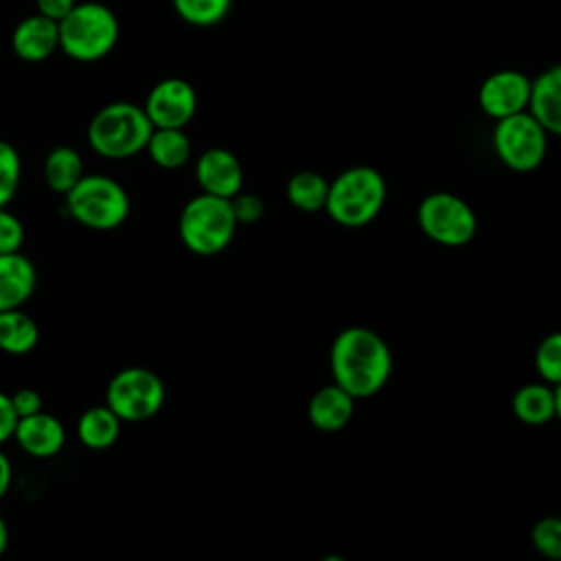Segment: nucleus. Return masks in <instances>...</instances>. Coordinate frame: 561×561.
Wrapping results in <instances>:
<instances>
[{
    "label": "nucleus",
    "mask_w": 561,
    "mask_h": 561,
    "mask_svg": "<svg viewBox=\"0 0 561 561\" xmlns=\"http://www.w3.org/2000/svg\"><path fill=\"white\" fill-rule=\"evenodd\" d=\"M331 377L355 401L377 394L390 373L392 353L386 340L366 327L342 329L331 344Z\"/></svg>",
    "instance_id": "1"
},
{
    "label": "nucleus",
    "mask_w": 561,
    "mask_h": 561,
    "mask_svg": "<svg viewBox=\"0 0 561 561\" xmlns=\"http://www.w3.org/2000/svg\"><path fill=\"white\" fill-rule=\"evenodd\" d=\"M59 50L79 61L94 64L107 57L121 37L116 13L96 0L77 2L59 22Z\"/></svg>",
    "instance_id": "2"
},
{
    "label": "nucleus",
    "mask_w": 561,
    "mask_h": 561,
    "mask_svg": "<svg viewBox=\"0 0 561 561\" xmlns=\"http://www.w3.org/2000/svg\"><path fill=\"white\" fill-rule=\"evenodd\" d=\"M153 131L142 105L114 101L103 105L88 123V145L105 160H127L145 151Z\"/></svg>",
    "instance_id": "3"
},
{
    "label": "nucleus",
    "mask_w": 561,
    "mask_h": 561,
    "mask_svg": "<svg viewBox=\"0 0 561 561\" xmlns=\"http://www.w3.org/2000/svg\"><path fill=\"white\" fill-rule=\"evenodd\" d=\"M383 202V175L375 167L355 164L329 182L324 210L335 224L344 228H362L381 213Z\"/></svg>",
    "instance_id": "4"
},
{
    "label": "nucleus",
    "mask_w": 561,
    "mask_h": 561,
    "mask_svg": "<svg viewBox=\"0 0 561 561\" xmlns=\"http://www.w3.org/2000/svg\"><path fill=\"white\" fill-rule=\"evenodd\" d=\"M66 210L79 226L107 232L123 226L131 202L121 182L103 173H85L66 195Z\"/></svg>",
    "instance_id": "5"
},
{
    "label": "nucleus",
    "mask_w": 561,
    "mask_h": 561,
    "mask_svg": "<svg viewBox=\"0 0 561 561\" xmlns=\"http://www.w3.org/2000/svg\"><path fill=\"white\" fill-rule=\"evenodd\" d=\"M237 226L230 199L199 193L180 210L178 234L188 252L215 256L230 245Z\"/></svg>",
    "instance_id": "6"
},
{
    "label": "nucleus",
    "mask_w": 561,
    "mask_h": 561,
    "mask_svg": "<svg viewBox=\"0 0 561 561\" xmlns=\"http://www.w3.org/2000/svg\"><path fill=\"white\" fill-rule=\"evenodd\" d=\"M167 399L164 381L145 366H127L118 370L105 388V405L123 423H140L153 419Z\"/></svg>",
    "instance_id": "7"
},
{
    "label": "nucleus",
    "mask_w": 561,
    "mask_h": 561,
    "mask_svg": "<svg viewBox=\"0 0 561 561\" xmlns=\"http://www.w3.org/2000/svg\"><path fill=\"white\" fill-rule=\"evenodd\" d=\"M548 131L526 110L495 121L491 142L500 162L515 173L535 171L548 153Z\"/></svg>",
    "instance_id": "8"
},
{
    "label": "nucleus",
    "mask_w": 561,
    "mask_h": 561,
    "mask_svg": "<svg viewBox=\"0 0 561 561\" xmlns=\"http://www.w3.org/2000/svg\"><path fill=\"white\" fill-rule=\"evenodd\" d=\"M416 224L421 232L440 245L460 248L476 237L478 217L456 193L434 191L419 202Z\"/></svg>",
    "instance_id": "9"
},
{
    "label": "nucleus",
    "mask_w": 561,
    "mask_h": 561,
    "mask_svg": "<svg viewBox=\"0 0 561 561\" xmlns=\"http://www.w3.org/2000/svg\"><path fill=\"white\" fill-rule=\"evenodd\" d=\"M142 110L153 127L184 129L197 112V92L186 79L167 77L149 88Z\"/></svg>",
    "instance_id": "10"
},
{
    "label": "nucleus",
    "mask_w": 561,
    "mask_h": 561,
    "mask_svg": "<svg viewBox=\"0 0 561 561\" xmlns=\"http://www.w3.org/2000/svg\"><path fill=\"white\" fill-rule=\"evenodd\" d=\"M530 81L533 79L513 68L491 72L478 90L480 110L493 121L526 112L530 103Z\"/></svg>",
    "instance_id": "11"
},
{
    "label": "nucleus",
    "mask_w": 561,
    "mask_h": 561,
    "mask_svg": "<svg viewBox=\"0 0 561 561\" xmlns=\"http://www.w3.org/2000/svg\"><path fill=\"white\" fill-rule=\"evenodd\" d=\"M195 180L202 193L232 199L243 188V167L232 151L210 147L195 160Z\"/></svg>",
    "instance_id": "12"
},
{
    "label": "nucleus",
    "mask_w": 561,
    "mask_h": 561,
    "mask_svg": "<svg viewBox=\"0 0 561 561\" xmlns=\"http://www.w3.org/2000/svg\"><path fill=\"white\" fill-rule=\"evenodd\" d=\"M13 438L24 454L33 458H53L66 445V427L57 416L39 410L31 416L18 419Z\"/></svg>",
    "instance_id": "13"
},
{
    "label": "nucleus",
    "mask_w": 561,
    "mask_h": 561,
    "mask_svg": "<svg viewBox=\"0 0 561 561\" xmlns=\"http://www.w3.org/2000/svg\"><path fill=\"white\" fill-rule=\"evenodd\" d=\"M11 50L26 64L46 61L59 50V26L57 22L33 13L22 18L11 33Z\"/></svg>",
    "instance_id": "14"
},
{
    "label": "nucleus",
    "mask_w": 561,
    "mask_h": 561,
    "mask_svg": "<svg viewBox=\"0 0 561 561\" xmlns=\"http://www.w3.org/2000/svg\"><path fill=\"white\" fill-rule=\"evenodd\" d=\"M35 285L37 270L26 254H0V311L20 309L33 296Z\"/></svg>",
    "instance_id": "15"
},
{
    "label": "nucleus",
    "mask_w": 561,
    "mask_h": 561,
    "mask_svg": "<svg viewBox=\"0 0 561 561\" xmlns=\"http://www.w3.org/2000/svg\"><path fill=\"white\" fill-rule=\"evenodd\" d=\"M528 112L552 136H561V64L548 66L530 81Z\"/></svg>",
    "instance_id": "16"
},
{
    "label": "nucleus",
    "mask_w": 561,
    "mask_h": 561,
    "mask_svg": "<svg viewBox=\"0 0 561 561\" xmlns=\"http://www.w3.org/2000/svg\"><path fill=\"white\" fill-rule=\"evenodd\" d=\"M355 410V399L340 388L337 383H329L318 388L309 403H307V416L311 425L320 432H337L346 427Z\"/></svg>",
    "instance_id": "17"
},
{
    "label": "nucleus",
    "mask_w": 561,
    "mask_h": 561,
    "mask_svg": "<svg viewBox=\"0 0 561 561\" xmlns=\"http://www.w3.org/2000/svg\"><path fill=\"white\" fill-rule=\"evenodd\" d=\"M145 151L156 167L164 171H175L191 160L193 142L184 129L153 127Z\"/></svg>",
    "instance_id": "18"
},
{
    "label": "nucleus",
    "mask_w": 561,
    "mask_h": 561,
    "mask_svg": "<svg viewBox=\"0 0 561 561\" xmlns=\"http://www.w3.org/2000/svg\"><path fill=\"white\" fill-rule=\"evenodd\" d=\"M121 425L123 421L105 403L92 405L83 410L77 421V438L83 447L92 451H103L118 440Z\"/></svg>",
    "instance_id": "19"
},
{
    "label": "nucleus",
    "mask_w": 561,
    "mask_h": 561,
    "mask_svg": "<svg viewBox=\"0 0 561 561\" xmlns=\"http://www.w3.org/2000/svg\"><path fill=\"white\" fill-rule=\"evenodd\" d=\"M42 175L46 186L53 193L66 195L85 175L83 158L75 147H68V145L53 147L44 158Z\"/></svg>",
    "instance_id": "20"
},
{
    "label": "nucleus",
    "mask_w": 561,
    "mask_h": 561,
    "mask_svg": "<svg viewBox=\"0 0 561 561\" xmlns=\"http://www.w3.org/2000/svg\"><path fill=\"white\" fill-rule=\"evenodd\" d=\"M511 410L526 425H543L554 419V388L546 381L526 383L513 392Z\"/></svg>",
    "instance_id": "21"
},
{
    "label": "nucleus",
    "mask_w": 561,
    "mask_h": 561,
    "mask_svg": "<svg viewBox=\"0 0 561 561\" xmlns=\"http://www.w3.org/2000/svg\"><path fill=\"white\" fill-rule=\"evenodd\" d=\"M39 342L37 322L22 309L0 311V351L7 355H26Z\"/></svg>",
    "instance_id": "22"
},
{
    "label": "nucleus",
    "mask_w": 561,
    "mask_h": 561,
    "mask_svg": "<svg viewBox=\"0 0 561 561\" xmlns=\"http://www.w3.org/2000/svg\"><path fill=\"white\" fill-rule=\"evenodd\" d=\"M329 193V180L316 171H298L289 178L285 186V195L289 204L302 213L324 210Z\"/></svg>",
    "instance_id": "23"
},
{
    "label": "nucleus",
    "mask_w": 561,
    "mask_h": 561,
    "mask_svg": "<svg viewBox=\"0 0 561 561\" xmlns=\"http://www.w3.org/2000/svg\"><path fill=\"white\" fill-rule=\"evenodd\" d=\"M171 4L182 22L208 28L228 18L232 0H171Z\"/></svg>",
    "instance_id": "24"
},
{
    "label": "nucleus",
    "mask_w": 561,
    "mask_h": 561,
    "mask_svg": "<svg viewBox=\"0 0 561 561\" xmlns=\"http://www.w3.org/2000/svg\"><path fill=\"white\" fill-rule=\"evenodd\" d=\"M20 180H22V158L9 140L0 138V208H7L13 202L20 188Z\"/></svg>",
    "instance_id": "25"
},
{
    "label": "nucleus",
    "mask_w": 561,
    "mask_h": 561,
    "mask_svg": "<svg viewBox=\"0 0 561 561\" xmlns=\"http://www.w3.org/2000/svg\"><path fill=\"white\" fill-rule=\"evenodd\" d=\"M535 370L552 388L561 383V331L546 335L535 348Z\"/></svg>",
    "instance_id": "26"
},
{
    "label": "nucleus",
    "mask_w": 561,
    "mask_h": 561,
    "mask_svg": "<svg viewBox=\"0 0 561 561\" xmlns=\"http://www.w3.org/2000/svg\"><path fill=\"white\" fill-rule=\"evenodd\" d=\"M530 541L541 557L561 561V517L546 515L537 519L530 530Z\"/></svg>",
    "instance_id": "27"
},
{
    "label": "nucleus",
    "mask_w": 561,
    "mask_h": 561,
    "mask_svg": "<svg viewBox=\"0 0 561 561\" xmlns=\"http://www.w3.org/2000/svg\"><path fill=\"white\" fill-rule=\"evenodd\" d=\"M24 243V226L9 208H0V254L20 252Z\"/></svg>",
    "instance_id": "28"
},
{
    "label": "nucleus",
    "mask_w": 561,
    "mask_h": 561,
    "mask_svg": "<svg viewBox=\"0 0 561 561\" xmlns=\"http://www.w3.org/2000/svg\"><path fill=\"white\" fill-rule=\"evenodd\" d=\"M230 206L237 224H256L265 213L263 199L254 193H243V191L230 199Z\"/></svg>",
    "instance_id": "29"
},
{
    "label": "nucleus",
    "mask_w": 561,
    "mask_h": 561,
    "mask_svg": "<svg viewBox=\"0 0 561 561\" xmlns=\"http://www.w3.org/2000/svg\"><path fill=\"white\" fill-rule=\"evenodd\" d=\"M9 397H11V405L18 414V419L31 416L42 410V394L35 388H20Z\"/></svg>",
    "instance_id": "30"
},
{
    "label": "nucleus",
    "mask_w": 561,
    "mask_h": 561,
    "mask_svg": "<svg viewBox=\"0 0 561 561\" xmlns=\"http://www.w3.org/2000/svg\"><path fill=\"white\" fill-rule=\"evenodd\" d=\"M15 425H18V414L11 405V397L0 390V445L13 438Z\"/></svg>",
    "instance_id": "31"
},
{
    "label": "nucleus",
    "mask_w": 561,
    "mask_h": 561,
    "mask_svg": "<svg viewBox=\"0 0 561 561\" xmlns=\"http://www.w3.org/2000/svg\"><path fill=\"white\" fill-rule=\"evenodd\" d=\"M77 4V0H35V13L59 22L64 15L70 13V9Z\"/></svg>",
    "instance_id": "32"
},
{
    "label": "nucleus",
    "mask_w": 561,
    "mask_h": 561,
    "mask_svg": "<svg viewBox=\"0 0 561 561\" xmlns=\"http://www.w3.org/2000/svg\"><path fill=\"white\" fill-rule=\"evenodd\" d=\"M11 480H13L11 460L7 458L4 451H0V500L7 495V491H9V486H11Z\"/></svg>",
    "instance_id": "33"
},
{
    "label": "nucleus",
    "mask_w": 561,
    "mask_h": 561,
    "mask_svg": "<svg viewBox=\"0 0 561 561\" xmlns=\"http://www.w3.org/2000/svg\"><path fill=\"white\" fill-rule=\"evenodd\" d=\"M7 546H9V526L0 515V557L7 552Z\"/></svg>",
    "instance_id": "34"
},
{
    "label": "nucleus",
    "mask_w": 561,
    "mask_h": 561,
    "mask_svg": "<svg viewBox=\"0 0 561 561\" xmlns=\"http://www.w3.org/2000/svg\"><path fill=\"white\" fill-rule=\"evenodd\" d=\"M554 419L561 421V383L554 386Z\"/></svg>",
    "instance_id": "35"
},
{
    "label": "nucleus",
    "mask_w": 561,
    "mask_h": 561,
    "mask_svg": "<svg viewBox=\"0 0 561 561\" xmlns=\"http://www.w3.org/2000/svg\"><path fill=\"white\" fill-rule=\"evenodd\" d=\"M322 561H346V559H342L340 554H327Z\"/></svg>",
    "instance_id": "36"
}]
</instances>
